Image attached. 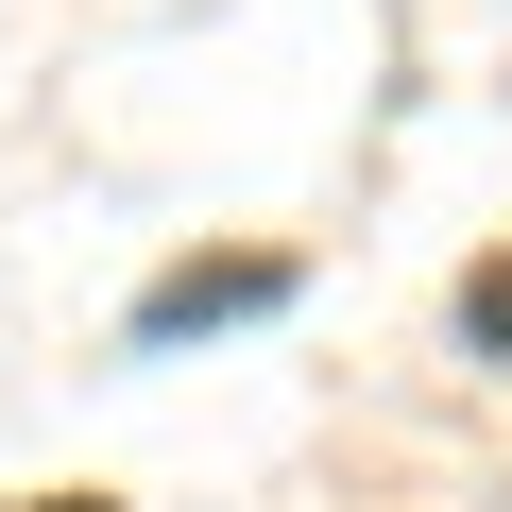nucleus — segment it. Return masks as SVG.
<instances>
[{"label": "nucleus", "instance_id": "3", "mask_svg": "<svg viewBox=\"0 0 512 512\" xmlns=\"http://www.w3.org/2000/svg\"><path fill=\"white\" fill-rule=\"evenodd\" d=\"M35 512H103V495H35Z\"/></svg>", "mask_w": 512, "mask_h": 512}, {"label": "nucleus", "instance_id": "1", "mask_svg": "<svg viewBox=\"0 0 512 512\" xmlns=\"http://www.w3.org/2000/svg\"><path fill=\"white\" fill-rule=\"evenodd\" d=\"M256 308H291V256H188V274L137 291V342H188V325H256Z\"/></svg>", "mask_w": 512, "mask_h": 512}, {"label": "nucleus", "instance_id": "2", "mask_svg": "<svg viewBox=\"0 0 512 512\" xmlns=\"http://www.w3.org/2000/svg\"><path fill=\"white\" fill-rule=\"evenodd\" d=\"M461 342H478V359H512V256H478V274H461Z\"/></svg>", "mask_w": 512, "mask_h": 512}]
</instances>
